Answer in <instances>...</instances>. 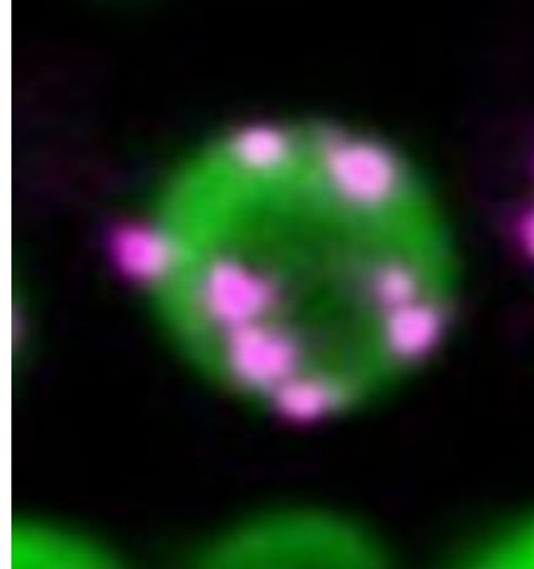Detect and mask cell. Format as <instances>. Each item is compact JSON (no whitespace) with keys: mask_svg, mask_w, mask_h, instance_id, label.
Returning a JSON list of instances; mask_svg holds the SVG:
<instances>
[{"mask_svg":"<svg viewBox=\"0 0 534 569\" xmlns=\"http://www.w3.org/2000/svg\"><path fill=\"white\" fill-rule=\"evenodd\" d=\"M325 169L338 194L355 206H383L399 187L395 160L370 142H338L328 151Z\"/></svg>","mask_w":534,"mask_h":569,"instance_id":"6da1fadb","label":"cell"},{"mask_svg":"<svg viewBox=\"0 0 534 569\" xmlns=\"http://www.w3.org/2000/svg\"><path fill=\"white\" fill-rule=\"evenodd\" d=\"M483 557L492 560L493 567L534 569V516L496 537Z\"/></svg>","mask_w":534,"mask_h":569,"instance_id":"7a4b0ae2","label":"cell"},{"mask_svg":"<svg viewBox=\"0 0 534 569\" xmlns=\"http://www.w3.org/2000/svg\"><path fill=\"white\" fill-rule=\"evenodd\" d=\"M523 233H525L527 246L534 252V210L528 213L525 223H523Z\"/></svg>","mask_w":534,"mask_h":569,"instance_id":"3957f363","label":"cell"}]
</instances>
